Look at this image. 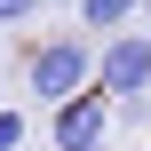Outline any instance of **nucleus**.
<instances>
[{"label":"nucleus","mask_w":151,"mask_h":151,"mask_svg":"<svg viewBox=\"0 0 151 151\" xmlns=\"http://www.w3.org/2000/svg\"><path fill=\"white\" fill-rule=\"evenodd\" d=\"M48 143L56 151H111V96L88 80L64 104H48Z\"/></svg>","instance_id":"1"},{"label":"nucleus","mask_w":151,"mask_h":151,"mask_svg":"<svg viewBox=\"0 0 151 151\" xmlns=\"http://www.w3.org/2000/svg\"><path fill=\"white\" fill-rule=\"evenodd\" d=\"M24 135H32V119L16 104H0V151H24Z\"/></svg>","instance_id":"5"},{"label":"nucleus","mask_w":151,"mask_h":151,"mask_svg":"<svg viewBox=\"0 0 151 151\" xmlns=\"http://www.w3.org/2000/svg\"><path fill=\"white\" fill-rule=\"evenodd\" d=\"M135 8L143 0H80V32H119V24H135Z\"/></svg>","instance_id":"4"},{"label":"nucleus","mask_w":151,"mask_h":151,"mask_svg":"<svg viewBox=\"0 0 151 151\" xmlns=\"http://www.w3.org/2000/svg\"><path fill=\"white\" fill-rule=\"evenodd\" d=\"M135 16H143V24H151V0H143V8H135Z\"/></svg>","instance_id":"7"},{"label":"nucleus","mask_w":151,"mask_h":151,"mask_svg":"<svg viewBox=\"0 0 151 151\" xmlns=\"http://www.w3.org/2000/svg\"><path fill=\"white\" fill-rule=\"evenodd\" d=\"M24 80H32L40 104H64L72 88L96 80V48H88V40H40V48L24 56Z\"/></svg>","instance_id":"2"},{"label":"nucleus","mask_w":151,"mask_h":151,"mask_svg":"<svg viewBox=\"0 0 151 151\" xmlns=\"http://www.w3.org/2000/svg\"><path fill=\"white\" fill-rule=\"evenodd\" d=\"M96 88L104 96H151V24L143 32H111L104 40V56H96Z\"/></svg>","instance_id":"3"},{"label":"nucleus","mask_w":151,"mask_h":151,"mask_svg":"<svg viewBox=\"0 0 151 151\" xmlns=\"http://www.w3.org/2000/svg\"><path fill=\"white\" fill-rule=\"evenodd\" d=\"M40 8H48V0H0V24H32Z\"/></svg>","instance_id":"6"}]
</instances>
